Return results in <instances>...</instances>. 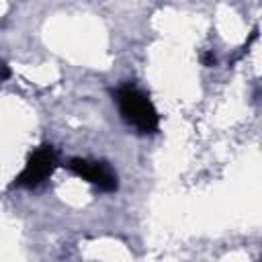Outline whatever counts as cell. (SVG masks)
<instances>
[{"label": "cell", "instance_id": "cell-1", "mask_svg": "<svg viewBox=\"0 0 262 262\" xmlns=\"http://www.w3.org/2000/svg\"><path fill=\"white\" fill-rule=\"evenodd\" d=\"M115 102L123 121L139 133H156L160 127V115L145 92L133 84H123L115 90Z\"/></svg>", "mask_w": 262, "mask_h": 262}, {"label": "cell", "instance_id": "cell-2", "mask_svg": "<svg viewBox=\"0 0 262 262\" xmlns=\"http://www.w3.org/2000/svg\"><path fill=\"white\" fill-rule=\"evenodd\" d=\"M55 168H57V151L51 145H41V147H37L29 156L25 168L14 178V184L12 186H18V188H35V186L43 184L53 174Z\"/></svg>", "mask_w": 262, "mask_h": 262}, {"label": "cell", "instance_id": "cell-3", "mask_svg": "<svg viewBox=\"0 0 262 262\" xmlns=\"http://www.w3.org/2000/svg\"><path fill=\"white\" fill-rule=\"evenodd\" d=\"M68 168H70L76 176L84 178L86 182L94 184L96 188H100V190H104V192L117 190V184H119V182H117V172L111 168V164H106V162H102V160L74 158V160H70Z\"/></svg>", "mask_w": 262, "mask_h": 262}, {"label": "cell", "instance_id": "cell-4", "mask_svg": "<svg viewBox=\"0 0 262 262\" xmlns=\"http://www.w3.org/2000/svg\"><path fill=\"white\" fill-rule=\"evenodd\" d=\"M8 76H10V68H8V66H6L2 59H0V84H2V82H4Z\"/></svg>", "mask_w": 262, "mask_h": 262}]
</instances>
